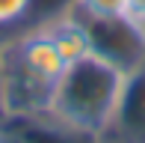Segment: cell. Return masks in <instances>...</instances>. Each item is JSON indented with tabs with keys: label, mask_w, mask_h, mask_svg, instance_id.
<instances>
[{
	"label": "cell",
	"mask_w": 145,
	"mask_h": 143,
	"mask_svg": "<svg viewBox=\"0 0 145 143\" xmlns=\"http://www.w3.org/2000/svg\"><path fill=\"white\" fill-rule=\"evenodd\" d=\"M0 137H3V122H0Z\"/></svg>",
	"instance_id": "11"
},
{
	"label": "cell",
	"mask_w": 145,
	"mask_h": 143,
	"mask_svg": "<svg viewBox=\"0 0 145 143\" xmlns=\"http://www.w3.org/2000/svg\"><path fill=\"white\" fill-rule=\"evenodd\" d=\"M0 143H24V140L18 137L15 131H6V128H3V137H0Z\"/></svg>",
	"instance_id": "9"
},
{
	"label": "cell",
	"mask_w": 145,
	"mask_h": 143,
	"mask_svg": "<svg viewBox=\"0 0 145 143\" xmlns=\"http://www.w3.org/2000/svg\"><path fill=\"white\" fill-rule=\"evenodd\" d=\"M98 143H145V66L124 77L116 116Z\"/></svg>",
	"instance_id": "4"
},
{
	"label": "cell",
	"mask_w": 145,
	"mask_h": 143,
	"mask_svg": "<svg viewBox=\"0 0 145 143\" xmlns=\"http://www.w3.org/2000/svg\"><path fill=\"white\" fill-rule=\"evenodd\" d=\"M65 9L77 18H107L127 15V0H71Z\"/></svg>",
	"instance_id": "6"
},
{
	"label": "cell",
	"mask_w": 145,
	"mask_h": 143,
	"mask_svg": "<svg viewBox=\"0 0 145 143\" xmlns=\"http://www.w3.org/2000/svg\"><path fill=\"white\" fill-rule=\"evenodd\" d=\"M124 75L98 57H83L71 63L59 77L48 105V119L89 140H101L110 128L121 99Z\"/></svg>",
	"instance_id": "2"
},
{
	"label": "cell",
	"mask_w": 145,
	"mask_h": 143,
	"mask_svg": "<svg viewBox=\"0 0 145 143\" xmlns=\"http://www.w3.org/2000/svg\"><path fill=\"white\" fill-rule=\"evenodd\" d=\"M44 33L54 39V45L59 48L62 60L68 63H77L83 57H89V36H86V27H83L80 18H74L68 9H62L59 15H54L48 24H44Z\"/></svg>",
	"instance_id": "5"
},
{
	"label": "cell",
	"mask_w": 145,
	"mask_h": 143,
	"mask_svg": "<svg viewBox=\"0 0 145 143\" xmlns=\"http://www.w3.org/2000/svg\"><path fill=\"white\" fill-rule=\"evenodd\" d=\"M0 122H6V110H3V69H0Z\"/></svg>",
	"instance_id": "10"
},
{
	"label": "cell",
	"mask_w": 145,
	"mask_h": 143,
	"mask_svg": "<svg viewBox=\"0 0 145 143\" xmlns=\"http://www.w3.org/2000/svg\"><path fill=\"white\" fill-rule=\"evenodd\" d=\"M127 15L145 24V0H127Z\"/></svg>",
	"instance_id": "8"
},
{
	"label": "cell",
	"mask_w": 145,
	"mask_h": 143,
	"mask_svg": "<svg viewBox=\"0 0 145 143\" xmlns=\"http://www.w3.org/2000/svg\"><path fill=\"white\" fill-rule=\"evenodd\" d=\"M0 69H3V110L6 122L39 119L48 113L59 77L68 63L62 60L54 39L42 27L21 33L18 39L0 45Z\"/></svg>",
	"instance_id": "1"
},
{
	"label": "cell",
	"mask_w": 145,
	"mask_h": 143,
	"mask_svg": "<svg viewBox=\"0 0 145 143\" xmlns=\"http://www.w3.org/2000/svg\"><path fill=\"white\" fill-rule=\"evenodd\" d=\"M33 3H36V0H0V27L18 24L33 9Z\"/></svg>",
	"instance_id": "7"
},
{
	"label": "cell",
	"mask_w": 145,
	"mask_h": 143,
	"mask_svg": "<svg viewBox=\"0 0 145 143\" xmlns=\"http://www.w3.org/2000/svg\"><path fill=\"white\" fill-rule=\"evenodd\" d=\"M80 21L86 27L92 57L104 60L124 77L145 66V24H139L130 15L80 18Z\"/></svg>",
	"instance_id": "3"
}]
</instances>
